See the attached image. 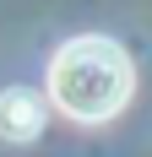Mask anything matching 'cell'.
<instances>
[{
	"label": "cell",
	"instance_id": "obj_1",
	"mask_svg": "<svg viewBox=\"0 0 152 157\" xmlns=\"http://www.w3.org/2000/svg\"><path fill=\"white\" fill-rule=\"evenodd\" d=\"M130 92H136V65L103 33H82L71 44H60L49 60V103L76 125L114 119L130 103Z\"/></svg>",
	"mask_w": 152,
	"mask_h": 157
},
{
	"label": "cell",
	"instance_id": "obj_2",
	"mask_svg": "<svg viewBox=\"0 0 152 157\" xmlns=\"http://www.w3.org/2000/svg\"><path fill=\"white\" fill-rule=\"evenodd\" d=\"M44 114H49V103H44V92H33V87H6L0 92V141H33L38 130H44Z\"/></svg>",
	"mask_w": 152,
	"mask_h": 157
}]
</instances>
